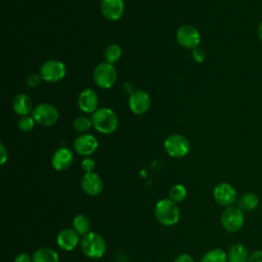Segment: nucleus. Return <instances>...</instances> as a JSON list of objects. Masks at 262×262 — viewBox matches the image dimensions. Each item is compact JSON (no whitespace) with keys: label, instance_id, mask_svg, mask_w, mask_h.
Wrapping results in <instances>:
<instances>
[{"label":"nucleus","instance_id":"obj_10","mask_svg":"<svg viewBox=\"0 0 262 262\" xmlns=\"http://www.w3.org/2000/svg\"><path fill=\"white\" fill-rule=\"evenodd\" d=\"M176 40L180 46L193 49L199 46L201 42V35L193 26L184 25L177 30Z\"/></svg>","mask_w":262,"mask_h":262},{"label":"nucleus","instance_id":"obj_25","mask_svg":"<svg viewBox=\"0 0 262 262\" xmlns=\"http://www.w3.org/2000/svg\"><path fill=\"white\" fill-rule=\"evenodd\" d=\"M92 121H91V118H88L86 116H79L77 117L75 120H74V123H73V127L74 129L83 134L85 133L86 131H88L91 127H92Z\"/></svg>","mask_w":262,"mask_h":262},{"label":"nucleus","instance_id":"obj_1","mask_svg":"<svg viewBox=\"0 0 262 262\" xmlns=\"http://www.w3.org/2000/svg\"><path fill=\"white\" fill-rule=\"evenodd\" d=\"M154 214L157 221L164 226H172L180 219V210L170 199L159 201L155 206Z\"/></svg>","mask_w":262,"mask_h":262},{"label":"nucleus","instance_id":"obj_15","mask_svg":"<svg viewBox=\"0 0 262 262\" xmlns=\"http://www.w3.org/2000/svg\"><path fill=\"white\" fill-rule=\"evenodd\" d=\"M79 242H81L79 233L72 228L61 229L56 236V244L63 251L74 250Z\"/></svg>","mask_w":262,"mask_h":262},{"label":"nucleus","instance_id":"obj_4","mask_svg":"<svg viewBox=\"0 0 262 262\" xmlns=\"http://www.w3.org/2000/svg\"><path fill=\"white\" fill-rule=\"evenodd\" d=\"M220 222L222 227L228 232H237L245 223L244 211L238 207H226L221 213Z\"/></svg>","mask_w":262,"mask_h":262},{"label":"nucleus","instance_id":"obj_14","mask_svg":"<svg viewBox=\"0 0 262 262\" xmlns=\"http://www.w3.org/2000/svg\"><path fill=\"white\" fill-rule=\"evenodd\" d=\"M100 10L106 19L117 20L123 15L125 4L123 0H101Z\"/></svg>","mask_w":262,"mask_h":262},{"label":"nucleus","instance_id":"obj_17","mask_svg":"<svg viewBox=\"0 0 262 262\" xmlns=\"http://www.w3.org/2000/svg\"><path fill=\"white\" fill-rule=\"evenodd\" d=\"M74 161L73 151L68 147H60L56 149L51 159L52 167L57 171L68 169Z\"/></svg>","mask_w":262,"mask_h":262},{"label":"nucleus","instance_id":"obj_9","mask_svg":"<svg viewBox=\"0 0 262 262\" xmlns=\"http://www.w3.org/2000/svg\"><path fill=\"white\" fill-rule=\"evenodd\" d=\"M213 198L218 205L226 208L232 206L237 201V192L231 184L220 182L213 189Z\"/></svg>","mask_w":262,"mask_h":262},{"label":"nucleus","instance_id":"obj_22","mask_svg":"<svg viewBox=\"0 0 262 262\" xmlns=\"http://www.w3.org/2000/svg\"><path fill=\"white\" fill-rule=\"evenodd\" d=\"M200 262H227V253L220 248L208 251L200 260Z\"/></svg>","mask_w":262,"mask_h":262},{"label":"nucleus","instance_id":"obj_13","mask_svg":"<svg viewBox=\"0 0 262 262\" xmlns=\"http://www.w3.org/2000/svg\"><path fill=\"white\" fill-rule=\"evenodd\" d=\"M81 187L86 194L95 196L102 191L103 181L101 177L94 172L85 173L81 178Z\"/></svg>","mask_w":262,"mask_h":262},{"label":"nucleus","instance_id":"obj_33","mask_svg":"<svg viewBox=\"0 0 262 262\" xmlns=\"http://www.w3.org/2000/svg\"><path fill=\"white\" fill-rule=\"evenodd\" d=\"M0 152H1V157H0V164L4 165L5 162L8 160V151L6 149V147L4 146L3 143L0 144Z\"/></svg>","mask_w":262,"mask_h":262},{"label":"nucleus","instance_id":"obj_21","mask_svg":"<svg viewBox=\"0 0 262 262\" xmlns=\"http://www.w3.org/2000/svg\"><path fill=\"white\" fill-rule=\"evenodd\" d=\"M259 205V198L254 192H246L237 200V207L246 212L255 210Z\"/></svg>","mask_w":262,"mask_h":262},{"label":"nucleus","instance_id":"obj_34","mask_svg":"<svg viewBox=\"0 0 262 262\" xmlns=\"http://www.w3.org/2000/svg\"><path fill=\"white\" fill-rule=\"evenodd\" d=\"M174 262H194L193 258L189 254H180L174 260Z\"/></svg>","mask_w":262,"mask_h":262},{"label":"nucleus","instance_id":"obj_12","mask_svg":"<svg viewBox=\"0 0 262 262\" xmlns=\"http://www.w3.org/2000/svg\"><path fill=\"white\" fill-rule=\"evenodd\" d=\"M128 104L133 114L142 115L149 110L150 97L144 90H135L130 94Z\"/></svg>","mask_w":262,"mask_h":262},{"label":"nucleus","instance_id":"obj_20","mask_svg":"<svg viewBox=\"0 0 262 262\" xmlns=\"http://www.w3.org/2000/svg\"><path fill=\"white\" fill-rule=\"evenodd\" d=\"M33 262H59L58 254L49 248H41L36 250L32 255Z\"/></svg>","mask_w":262,"mask_h":262},{"label":"nucleus","instance_id":"obj_26","mask_svg":"<svg viewBox=\"0 0 262 262\" xmlns=\"http://www.w3.org/2000/svg\"><path fill=\"white\" fill-rule=\"evenodd\" d=\"M186 188L181 184H176L172 186L169 190V196L170 200H172L174 203H180L182 202L186 196Z\"/></svg>","mask_w":262,"mask_h":262},{"label":"nucleus","instance_id":"obj_29","mask_svg":"<svg viewBox=\"0 0 262 262\" xmlns=\"http://www.w3.org/2000/svg\"><path fill=\"white\" fill-rule=\"evenodd\" d=\"M81 168L85 173H91L93 172L94 168H95V162L93 159L89 158V157H85L83 159V161L81 162Z\"/></svg>","mask_w":262,"mask_h":262},{"label":"nucleus","instance_id":"obj_32","mask_svg":"<svg viewBox=\"0 0 262 262\" xmlns=\"http://www.w3.org/2000/svg\"><path fill=\"white\" fill-rule=\"evenodd\" d=\"M13 262H33L32 257L27 253H20L14 258Z\"/></svg>","mask_w":262,"mask_h":262},{"label":"nucleus","instance_id":"obj_5","mask_svg":"<svg viewBox=\"0 0 262 262\" xmlns=\"http://www.w3.org/2000/svg\"><path fill=\"white\" fill-rule=\"evenodd\" d=\"M93 80L98 87L110 89L117 81V71L113 64L105 61L101 62L93 71Z\"/></svg>","mask_w":262,"mask_h":262},{"label":"nucleus","instance_id":"obj_30","mask_svg":"<svg viewBox=\"0 0 262 262\" xmlns=\"http://www.w3.org/2000/svg\"><path fill=\"white\" fill-rule=\"evenodd\" d=\"M191 55H192L193 60L196 61V62H199V63L203 62V61L205 60V58H206V53H205V51H204L202 48H200V47L193 48V49H192V52H191Z\"/></svg>","mask_w":262,"mask_h":262},{"label":"nucleus","instance_id":"obj_16","mask_svg":"<svg viewBox=\"0 0 262 262\" xmlns=\"http://www.w3.org/2000/svg\"><path fill=\"white\" fill-rule=\"evenodd\" d=\"M79 108L87 114H93L98 106V96L92 89L83 90L78 97Z\"/></svg>","mask_w":262,"mask_h":262},{"label":"nucleus","instance_id":"obj_35","mask_svg":"<svg viewBox=\"0 0 262 262\" xmlns=\"http://www.w3.org/2000/svg\"><path fill=\"white\" fill-rule=\"evenodd\" d=\"M258 37H259V39H260V41L262 42V21L259 24V26H258Z\"/></svg>","mask_w":262,"mask_h":262},{"label":"nucleus","instance_id":"obj_8","mask_svg":"<svg viewBox=\"0 0 262 262\" xmlns=\"http://www.w3.org/2000/svg\"><path fill=\"white\" fill-rule=\"evenodd\" d=\"M39 73L44 81L54 83L60 81L66 76L67 69L64 63L60 60L49 59L42 63Z\"/></svg>","mask_w":262,"mask_h":262},{"label":"nucleus","instance_id":"obj_31","mask_svg":"<svg viewBox=\"0 0 262 262\" xmlns=\"http://www.w3.org/2000/svg\"><path fill=\"white\" fill-rule=\"evenodd\" d=\"M248 262H262V250H256L252 252Z\"/></svg>","mask_w":262,"mask_h":262},{"label":"nucleus","instance_id":"obj_11","mask_svg":"<svg viewBox=\"0 0 262 262\" xmlns=\"http://www.w3.org/2000/svg\"><path fill=\"white\" fill-rule=\"evenodd\" d=\"M73 146L78 155L83 157H89L97 149L98 140L92 134L83 133L76 137Z\"/></svg>","mask_w":262,"mask_h":262},{"label":"nucleus","instance_id":"obj_23","mask_svg":"<svg viewBox=\"0 0 262 262\" xmlns=\"http://www.w3.org/2000/svg\"><path fill=\"white\" fill-rule=\"evenodd\" d=\"M73 226H74V229L79 233V234H82V235H85L87 234L88 232H90V220L88 217H86L85 215H77L74 220H73Z\"/></svg>","mask_w":262,"mask_h":262},{"label":"nucleus","instance_id":"obj_28","mask_svg":"<svg viewBox=\"0 0 262 262\" xmlns=\"http://www.w3.org/2000/svg\"><path fill=\"white\" fill-rule=\"evenodd\" d=\"M42 80H43V78L40 75V73L39 74L34 73V74H31V75L28 76V78L26 80V84L28 85V87L35 88V87H37V86H39L41 84Z\"/></svg>","mask_w":262,"mask_h":262},{"label":"nucleus","instance_id":"obj_7","mask_svg":"<svg viewBox=\"0 0 262 262\" xmlns=\"http://www.w3.org/2000/svg\"><path fill=\"white\" fill-rule=\"evenodd\" d=\"M164 148L170 157L181 158L188 154L190 144L185 136L180 134H172L165 139Z\"/></svg>","mask_w":262,"mask_h":262},{"label":"nucleus","instance_id":"obj_6","mask_svg":"<svg viewBox=\"0 0 262 262\" xmlns=\"http://www.w3.org/2000/svg\"><path fill=\"white\" fill-rule=\"evenodd\" d=\"M32 117L35 120L36 124L44 127H49L54 125L58 121L59 113L53 104L44 102L37 104L34 107L32 112Z\"/></svg>","mask_w":262,"mask_h":262},{"label":"nucleus","instance_id":"obj_27","mask_svg":"<svg viewBox=\"0 0 262 262\" xmlns=\"http://www.w3.org/2000/svg\"><path fill=\"white\" fill-rule=\"evenodd\" d=\"M35 124L36 122L32 116H23L17 122V127L23 132H29L34 128Z\"/></svg>","mask_w":262,"mask_h":262},{"label":"nucleus","instance_id":"obj_18","mask_svg":"<svg viewBox=\"0 0 262 262\" xmlns=\"http://www.w3.org/2000/svg\"><path fill=\"white\" fill-rule=\"evenodd\" d=\"M12 107L13 111L20 117L28 116L34 110L31 98L24 93H19L14 96L12 100Z\"/></svg>","mask_w":262,"mask_h":262},{"label":"nucleus","instance_id":"obj_24","mask_svg":"<svg viewBox=\"0 0 262 262\" xmlns=\"http://www.w3.org/2000/svg\"><path fill=\"white\" fill-rule=\"evenodd\" d=\"M122 55V49L118 44H110L105 49L103 53V57L105 59V62H108L111 64H114L117 62Z\"/></svg>","mask_w":262,"mask_h":262},{"label":"nucleus","instance_id":"obj_19","mask_svg":"<svg viewBox=\"0 0 262 262\" xmlns=\"http://www.w3.org/2000/svg\"><path fill=\"white\" fill-rule=\"evenodd\" d=\"M249 251L243 244L232 245L227 252V262H248Z\"/></svg>","mask_w":262,"mask_h":262},{"label":"nucleus","instance_id":"obj_3","mask_svg":"<svg viewBox=\"0 0 262 262\" xmlns=\"http://www.w3.org/2000/svg\"><path fill=\"white\" fill-rule=\"evenodd\" d=\"M80 247L83 254L91 259H97L104 255L106 251V243L104 238L96 232H88L83 235Z\"/></svg>","mask_w":262,"mask_h":262},{"label":"nucleus","instance_id":"obj_2","mask_svg":"<svg viewBox=\"0 0 262 262\" xmlns=\"http://www.w3.org/2000/svg\"><path fill=\"white\" fill-rule=\"evenodd\" d=\"M94 129L102 134H112L118 128V117L112 108H97L91 116Z\"/></svg>","mask_w":262,"mask_h":262}]
</instances>
